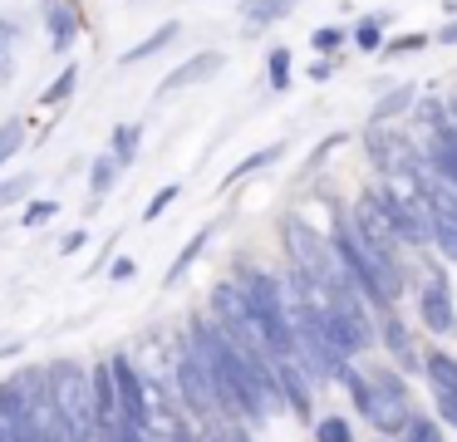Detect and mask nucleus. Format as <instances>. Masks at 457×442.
<instances>
[{
	"mask_svg": "<svg viewBox=\"0 0 457 442\" xmlns=\"http://www.w3.org/2000/svg\"><path fill=\"white\" fill-rule=\"evenodd\" d=\"M378 334H384V344L394 349V359L403 363V369H418V349H413V339H408V329L398 320H384L378 324Z\"/></svg>",
	"mask_w": 457,
	"mask_h": 442,
	"instance_id": "obj_16",
	"label": "nucleus"
},
{
	"mask_svg": "<svg viewBox=\"0 0 457 442\" xmlns=\"http://www.w3.org/2000/svg\"><path fill=\"white\" fill-rule=\"evenodd\" d=\"M21 143H25V123H21V118L0 123V167H5L15 153H21Z\"/></svg>",
	"mask_w": 457,
	"mask_h": 442,
	"instance_id": "obj_23",
	"label": "nucleus"
},
{
	"mask_svg": "<svg viewBox=\"0 0 457 442\" xmlns=\"http://www.w3.org/2000/svg\"><path fill=\"white\" fill-rule=\"evenodd\" d=\"M345 383L378 432H403V422L413 418L408 413V383L394 369H349Z\"/></svg>",
	"mask_w": 457,
	"mask_h": 442,
	"instance_id": "obj_3",
	"label": "nucleus"
},
{
	"mask_svg": "<svg viewBox=\"0 0 457 442\" xmlns=\"http://www.w3.org/2000/svg\"><path fill=\"white\" fill-rule=\"evenodd\" d=\"M374 196H378V212L388 216V226H394L398 241H408V246H428V241H433V236H428V212H423V202H418L413 182L374 187Z\"/></svg>",
	"mask_w": 457,
	"mask_h": 442,
	"instance_id": "obj_4",
	"label": "nucleus"
},
{
	"mask_svg": "<svg viewBox=\"0 0 457 442\" xmlns=\"http://www.w3.org/2000/svg\"><path fill=\"white\" fill-rule=\"evenodd\" d=\"M172 202H178V182H168V187H162L158 196H153V202H148V212H143V221H158V216L168 212Z\"/></svg>",
	"mask_w": 457,
	"mask_h": 442,
	"instance_id": "obj_30",
	"label": "nucleus"
},
{
	"mask_svg": "<svg viewBox=\"0 0 457 442\" xmlns=\"http://www.w3.org/2000/svg\"><path fill=\"white\" fill-rule=\"evenodd\" d=\"M384 10H378V15H369V20H359V29H354V45L359 49H364V54H369V49H378V45H384Z\"/></svg>",
	"mask_w": 457,
	"mask_h": 442,
	"instance_id": "obj_21",
	"label": "nucleus"
},
{
	"mask_svg": "<svg viewBox=\"0 0 457 442\" xmlns=\"http://www.w3.org/2000/svg\"><path fill=\"white\" fill-rule=\"evenodd\" d=\"M74 84H79V69H74V64H64V69H60V79H54V84L45 88L40 98H45V104H64V98L74 94Z\"/></svg>",
	"mask_w": 457,
	"mask_h": 442,
	"instance_id": "obj_26",
	"label": "nucleus"
},
{
	"mask_svg": "<svg viewBox=\"0 0 457 442\" xmlns=\"http://www.w3.org/2000/svg\"><path fill=\"white\" fill-rule=\"evenodd\" d=\"M40 15H45V29H50V49H54V54H64V49L74 45V35L84 29L79 5H70V0H45Z\"/></svg>",
	"mask_w": 457,
	"mask_h": 442,
	"instance_id": "obj_11",
	"label": "nucleus"
},
{
	"mask_svg": "<svg viewBox=\"0 0 457 442\" xmlns=\"http://www.w3.org/2000/svg\"><path fill=\"white\" fill-rule=\"evenodd\" d=\"M310 45H315L320 54H335V49L345 45V29H335V25H320L315 35H310Z\"/></svg>",
	"mask_w": 457,
	"mask_h": 442,
	"instance_id": "obj_29",
	"label": "nucleus"
},
{
	"mask_svg": "<svg viewBox=\"0 0 457 442\" xmlns=\"http://www.w3.org/2000/svg\"><path fill=\"white\" fill-rule=\"evenodd\" d=\"M295 5H300V0H241V29H246V35H256V29L286 20Z\"/></svg>",
	"mask_w": 457,
	"mask_h": 442,
	"instance_id": "obj_12",
	"label": "nucleus"
},
{
	"mask_svg": "<svg viewBox=\"0 0 457 442\" xmlns=\"http://www.w3.org/2000/svg\"><path fill=\"white\" fill-rule=\"evenodd\" d=\"M423 320L437 334H457V310H453V285H447V275H433L423 285Z\"/></svg>",
	"mask_w": 457,
	"mask_h": 442,
	"instance_id": "obj_10",
	"label": "nucleus"
},
{
	"mask_svg": "<svg viewBox=\"0 0 457 442\" xmlns=\"http://www.w3.org/2000/svg\"><path fill=\"white\" fill-rule=\"evenodd\" d=\"M45 403H50L54 422H60V432H64V442H99L89 373H84L79 363H54V369L45 373Z\"/></svg>",
	"mask_w": 457,
	"mask_h": 442,
	"instance_id": "obj_2",
	"label": "nucleus"
},
{
	"mask_svg": "<svg viewBox=\"0 0 457 442\" xmlns=\"http://www.w3.org/2000/svg\"><path fill=\"white\" fill-rule=\"evenodd\" d=\"M428 236L443 246L447 261H457V226H453V221H433V216H428Z\"/></svg>",
	"mask_w": 457,
	"mask_h": 442,
	"instance_id": "obj_27",
	"label": "nucleus"
},
{
	"mask_svg": "<svg viewBox=\"0 0 457 442\" xmlns=\"http://www.w3.org/2000/svg\"><path fill=\"white\" fill-rule=\"evenodd\" d=\"M437 418H443V422H453V428H457V398L437 393Z\"/></svg>",
	"mask_w": 457,
	"mask_h": 442,
	"instance_id": "obj_34",
	"label": "nucleus"
},
{
	"mask_svg": "<svg viewBox=\"0 0 457 442\" xmlns=\"http://www.w3.org/2000/svg\"><path fill=\"white\" fill-rule=\"evenodd\" d=\"M30 192V177H15V182H0V202H15V196Z\"/></svg>",
	"mask_w": 457,
	"mask_h": 442,
	"instance_id": "obj_33",
	"label": "nucleus"
},
{
	"mask_svg": "<svg viewBox=\"0 0 457 442\" xmlns=\"http://www.w3.org/2000/svg\"><path fill=\"white\" fill-rule=\"evenodd\" d=\"M178 29H182L178 20H168V25H158V29H153V35H148V39H138V45H133L129 54L119 59V64L129 69V64H143V59H153V54H158V49H168L172 39H178Z\"/></svg>",
	"mask_w": 457,
	"mask_h": 442,
	"instance_id": "obj_13",
	"label": "nucleus"
},
{
	"mask_svg": "<svg viewBox=\"0 0 457 442\" xmlns=\"http://www.w3.org/2000/svg\"><path fill=\"white\" fill-rule=\"evenodd\" d=\"M70 5H74V0H70Z\"/></svg>",
	"mask_w": 457,
	"mask_h": 442,
	"instance_id": "obj_42",
	"label": "nucleus"
},
{
	"mask_svg": "<svg viewBox=\"0 0 457 442\" xmlns=\"http://www.w3.org/2000/svg\"><path fill=\"white\" fill-rule=\"evenodd\" d=\"M79 246H84V231H70V236H64L60 251H79Z\"/></svg>",
	"mask_w": 457,
	"mask_h": 442,
	"instance_id": "obj_38",
	"label": "nucleus"
},
{
	"mask_svg": "<svg viewBox=\"0 0 457 442\" xmlns=\"http://www.w3.org/2000/svg\"><path fill=\"white\" fill-rule=\"evenodd\" d=\"M423 369H428V379H433V393L457 398V359H447V354L437 349V354H428V359H423Z\"/></svg>",
	"mask_w": 457,
	"mask_h": 442,
	"instance_id": "obj_15",
	"label": "nucleus"
},
{
	"mask_svg": "<svg viewBox=\"0 0 457 442\" xmlns=\"http://www.w3.org/2000/svg\"><path fill=\"white\" fill-rule=\"evenodd\" d=\"M329 246H335V255H339V265H345V275H349L359 300L378 304V310H388V304L398 300V290H403V265H398V255L369 246L364 236L349 226V216L335 221V241Z\"/></svg>",
	"mask_w": 457,
	"mask_h": 442,
	"instance_id": "obj_1",
	"label": "nucleus"
},
{
	"mask_svg": "<svg viewBox=\"0 0 457 442\" xmlns=\"http://www.w3.org/2000/svg\"><path fill=\"white\" fill-rule=\"evenodd\" d=\"M270 383H276V398H286L295 418H310V383H305V369L295 359L270 354Z\"/></svg>",
	"mask_w": 457,
	"mask_h": 442,
	"instance_id": "obj_8",
	"label": "nucleus"
},
{
	"mask_svg": "<svg viewBox=\"0 0 457 442\" xmlns=\"http://www.w3.org/2000/svg\"><path fill=\"white\" fill-rule=\"evenodd\" d=\"M227 64V54H217V49H207V54H192L187 64H178L168 79L158 84V98H172V94H182V88H192V84H207L217 69Z\"/></svg>",
	"mask_w": 457,
	"mask_h": 442,
	"instance_id": "obj_9",
	"label": "nucleus"
},
{
	"mask_svg": "<svg viewBox=\"0 0 457 442\" xmlns=\"http://www.w3.org/2000/svg\"><path fill=\"white\" fill-rule=\"evenodd\" d=\"M266 79H270V88H276V94H286V88H290V49H270Z\"/></svg>",
	"mask_w": 457,
	"mask_h": 442,
	"instance_id": "obj_24",
	"label": "nucleus"
},
{
	"mask_svg": "<svg viewBox=\"0 0 457 442\" xmlns=\"http://www.w3.org/2000/svg\"><path fill=\"white\" fill-rule=\"evenodd\" d=\"M15 74V25L0 20V84H11Z\"/></svg>",
	"mask_w": 457,
	"mask_h": 442,
	"instance_id": "obj_22",
	"label": "nucleus"
},
{
	"mask_svg": "<svg viewBox=\"0 0 457 442\" xmlns=\"http://www.w3.org/2000/svg\"><path fill=\"white\" fill-rule=\"evenodd\" d=\"M212 231H217V226H202V231H197V236H192V241H187V246H182V251H178V261H172V265H168V271H162V285H178V280H182V275H187V265H192V261H197V255H202V251H207V241H212Z\"/></svg>",
	"mask_w": 457,
	"mask_h": 442,
	"instance_id": "obj_14",
	"label": "nucleus"
},
{
	"mask_svg": "<svg viewBox=\"0 0 457 442\" xmlns=\"http://www.w3.org/2000/svg\"><path fill=\"white\" fill-rule=\"evenodd\" d=\"M109 379H113V413H119V422H123V428H133V432H148L153 413H148L143 379H138V369L129 363V354H119V359L109 363Z\"/></svg>",
	"mask_w": 457,
	"mask_h": 442,
	"instance_id": "obj_6",
	"label": "nucleus"
},
{
	"mask_svg": "<svg viewBox=\"0 0 457 442\" xmlns=\"http://www.w3.org/2000/svg\"><path fill=\"white\" fill-rule=\"evenodd\" d=\"M138 143H143V128L138 123H119V128H113V163H119V167H129L133 163V157H138Z\"/></svg>",
	"mask_w": 457,
	"mask_h": 442,
	"instance_id": "obj_18",
	"label": "nucleus"
},
{
	"mask_svg": "<svg viewBox=\"0 0 457 442\" xmlns=\"http://www.w3.org/2000/svg\"><path fill=\"white\" fill-rule=\"evenodd\" d=\"M453 10H457V0H453Z\"/></svg>",
	"mask_w": 457,
	"mask_h": 442,
	"instance_id": "obj_41",
	"label": "nucleus"
},
{
	"mask_svg": "<svg viewBox=\"0 0 457 442\" xmlns=\"http://www.w3.org/2000/svg\"><path fill=\"white\" fill-rule=\"evenodd\" d=\"M315 438H320V442H354V432H349L345 418H320Z\"/></svg>",
	"mask_w": 457,
	"mask_h": 442,
	"instance_id": "obj_28",
	"label": "nucleus"
},
{
	"mask_svg": "<svg viewBox=\"0 0 457 442\" xmlns=\"http://www.w3.org/2000/svg\"><path fill=\"white\" fill-rule=\"evenodd\" d=\"M364 143H369V157H374V167H378V172H388L394 182H413V177L428 167L423 157H418V147L408 143L403 128H398V133H388V128H369Z\"/></svg>",
	"mask_w": 457,
	"mask_h": 442,
	"instance_id": "obj_5",
	"label": "nucleus"
},
{
	"mask_svg": "<svg viewBox=\"0 0 457 442\" xmlns=\"http://www.w3.org/2000/svg\"><path fill=\"white\" fill-rule=\"evenodd\" d=\"M109 275H113V280H133V261H129V255H119V261L109 265Z\"/></svg>",
	"mask_w": 457,
	"mask_h": 442,
	"instance_id": "obj_35",
	"label": "nucleus"
},
{
	"mask_svg": "<svg viewBox=\"0 0 457 442\" xmlns=\"http://www.w3.org/2000/svg\"><path fill=\"white\" fill-rule=\"evenodd\" d=\"M113 182H119V163H113L109 153L94 157V167H89V192H94V196H109Z\"/></svg>",
	"mask_w": 457,
	"mask_h": 442,
	"instance_id": "obj_20",
	"label": "nucleus"
},
{
	"mask_svg": "<svg viewBox=\"0 0 457 442\" xmlns=\"http://www.w3.org/2000/svg\"><path fill=\"white\" fill-rule=\"evenodd\" d=\"M178 388H182V403H187V413H197V418H212V413H221L217 388H212L207 369L197 363V354H182V359H178Z\"/></svg>",
	"mask_w": 457,
	"mask_h": 442,
	"instance_id": "obj_7",
	"label": "nucleus"
},
{
	"mask_svg": "<svg viewBox=\"0 0 457 442\" xmlns=\"http://www.w3.org/2000/svg\"><path fill=\"white\" fill-rule=\"evenodd\" d=\"M437 39H443V45H457V20H453V25L437 29Z\"/></svg>",
	"mask_w": 457,
	"mask_h": 442,
	"instance_id": "obj_39",
	"label": "nucleus"
},
{
	"mask_svg": "<svg viewBox=\"0 0 457 442\" xmlns=\"http://www.w3.org/2000/svg\"><path fill=\"white\" fill-rule=\"evenodd\" d=\"M423 45H428V35H398V39H388V54H413Z\"/></svg>",
	"mask_w": 457,
	"mask_h": 442,
	"instance_id": "obj_32",
	"label": "nucleus"
},
{
	"mask_svg": "<svg viewBox=\"0 0 457 442\" xmlns=\"http://www.w3.org/2000/svg\"><path fill=\"white\" fill-rule=\"evenodd\" d=\"M403 442H443V428H437L433 418H418L413 413V418L403 422Z\"/></svg>",
	"mask_w": 457,
	"mask_h": 442,
	"instance_id": "obj_25",
	"label": "nucleus"
},
{
	"mask_svg": "<svg viewBox=\"0 0 457 442\" xmlns=\"http://www.w3.org/2000/svg\"><path fill=\"white\" fill-rule=\"evenodd\" d=\"M329 74H335V59H315V64H310V79H320V84H325Z\"/></svg>",
	"mask_w": 457,
	"mask_h": 442,
	"instance_id": "obj_36",
	"label": "nucleus"
},
{
	"mask_svg": "<svg viewBox=\"0 0 457 442\" xmlns=\"http://www.w3.org/2000/svg\"><path fill=\"white\" fill-rule=\"evenodd\" d=\"M413 94H418V88H394L388 98H378V104H374V128L388 123V118H398V113H408V108H413Z\"/></svg>",
	"mask_w": 457,
	"mask_h": 442,
	"instance_id": "obj_19",
	"label": "nucleus"
},
{
	"mask_svg": "<svg viewBox=\"0 0 457 442\" xmlns=\"http://www.w3.org/2000/svg\"><path fill=\"white\" fill-rule=\"evenodd\" d=\"M54 212H60V202H30V206H25V226H45V221H54Z\"/></svg>",
	"mask_w": 457,
	"mask_h": 442,
	"instance_id": "obj_31",
	"label": "nucleus"
},
{
	"mask_svg": "<svg viewBox=\"0 0 457 442\" xmlns=\"http://www.w3.org/2000/svg\"><path fill=\"white\" fill-rule=\"evenodd\" d=\"M227 442H251V438H246V432H227Z\"/></svg>",
	"mask_w": 457,
	"mask_h": 442,
	"instance_id": "obj_40",
	"label": "nucleus"
},
{
	"mask_svg": "<svg viewBox=\"0 0 457 442\" xmlns=\"http://www.w3.org/2000/svg\"><path fill=\"white\" fill-rule=\"evenodd\" d=\"M280 153H286V143H270V147H261V153L241 157V163H237V167H231V172H227V182H221V187H237L241 177H251V172H261V167H270V163H276Z\"/></svg>",
	"mask_w": 457,
	"mask_h": 442,
	"instance_id": "obj_17",
	"label": "nucleus"
},
{
	"mask_svg": "<svg viewBox=\"0 0 457 442\" xmlns=\"http://www.w3.org/2000/svg\"><path fill=\"white\" fill-rule=\"evenodd\" d=\"M168 442H197V438L187 432V422H178V418H172V428H168Z\"/></svg>",
	"mask_w": 457,
	"mask_h": 442,
	"instance_id": "obj_37",
	"label": "nucleus"
}]
</instances>
